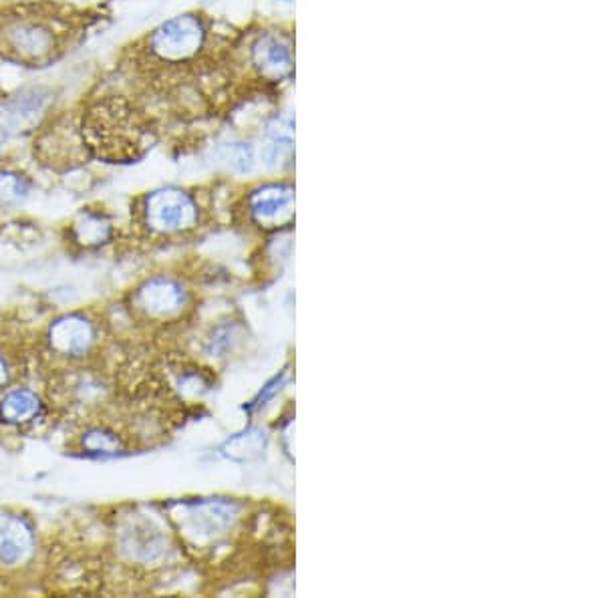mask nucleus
<instances>
[{
  "label": "nucleus",
  "instance_id": "4468645a",
  "mask_svg": "<svg viewBox=\"0 0 604 598\" xmlns=\"http://www.w3.org/2000/svg\"><path fill=\"white\" fill-rule=\"evenodd\" d=\"M220 160L224 161L232 172L248 173L254 165V151L251 143L229 141L220 148Z\"/></svg>",
  "mask_w": 604,
  "mask_h": 598
},
{
  "label": "nucleus",
  "instance_id": "0eeeda50",
  "mask_svg": "<svg viewBox=\"0 0 604 598\" xmlns=\"http://www.w3.org/2000/svg\"><path fill=\"white\" fill-rule=\"evenodd\" d=\"M97 341V329L83 314H67L61 317L49 329V345L65 357H81L89 353V349Z\"/></svg>",
  "mask_w": 604,
  "mask_h": 598
},
{
  "label": "nucleus",
  "instance_id": "f03ea898",
  "mask_svg": "<svg viewBox=\"0 0 604 598\" xmlns=\"http://www.w3.org/2000/svg\"><path fill=\"white\" fill-rule=\"evenodd\" d=\"M210 29L202 14L183 12L156 26L148 35L149 58L163 67H182L204 53Z\"/></svg>",
  "mask_w": 604,
  "mask_h": 598
},
{
  "label": "nucleus",
  "instance_id": "9d476101",
  "mask_svg": "<svg viewBox=\"0 0 604 598\" xmlns=\"http://www.w3.org/2000/svg\"><path fill=\"white\" fill-rule=\"evenodd\" d=\"M236 510L226 502H200L188 508V524L194 534L212 536L229 528L234 522Z\"/></svg>",
  "mask_w": 604,
  "mask_h": 598
},
{
  "label": "nucleus",
  "instance_id": "6e6552de",
  "mask_svg": "<svg viewBox=\"0 0 604 598\" xmlns=\"http://www.w3.org/2000/svg\"><path fill=\"white\" fill-rule=\"evenodd\" d=\"M137 307L149 317H170L183 309L186 292L171 278H151L137 290Z\"/></svg>",
  "mask_w": 604,
  "mask_h": 598
},
{
  "label": "nucleus",
  "instance_id": "9b49d317",
  "mask_svg": "<svg viewBox=\"0 0 604 598\" xmlns=\"http://www.w3.org/2000/svg\"><path fill=\"white\" fill-rule=\"evenodd\" d=\"M41 414V399L27 387H17L0 399V417L11 426L31 424Z\"/></svg>",
  "mask_w": 604,
  "mask_h": 598
},
{
  "label": "nucleus",
  "instance_id": "1a4fd4ad",
  "mask_svg": "<svg viewBox=\"0 0 604 598\" xmlns=\"http://www.w3.org/2000/svg\"><path fill=\"white\" fill-rule=\"evenodd\" d=\"M34 534L29 522L19 516L0 522V563L21 564L33 554Z\"/></svg>",
  "mask_w": 604,
  "mask_h": 598
},
{
  "label": "nucleus",
  "instance_id": "20e7f679",
  "mask_svg": "<svg viewBox=\"0 0 604 598\" xmlns=\"http://www.w3.org/2000/svg\"><path fill=\"white\" fill-rule=\"evenodd\" d=\"M141 218L156 234H182L198 226L200 206L182 188H160L141 200Z\"/></svg>",
  "mask_w": 604,
  "mask_h": 598
},
{
  "label": "nucleus",
  "instance_id": "ddd939ff",
  "mask_svg": "<svg viewBox=\"0 0 604 598\" xmlns=\"http://www.w3.org/2000/svg\"><path fill=\"white\" fill-rule=\"evenodd\" d=\"M33 182L27 173L11 168H0V210L23 206L31 196Z\"/></svg>",
  "mask_w": 604,
  "mask_h": 598
},
{
  "label": "nucleus",
  "instance_id": "f8f14e48",
  "mask_svg": "<svg viewBox=\"0 0 604 598\" xmlns=\"http://www.w3.org/2000/svg\"><path fill=\"white\" fill-rule=\"evenodd\" d=\"M73 238L85 248L102 246L112 236V222L103 212L83 210L77 220L73 222Z\"/></svg>",
  "mask_w": 604,
  "mask_h": 598
},
{
  "label": "nucleus",
  "instance_id": "2eb2a0df",
  "mask_svg": "<svg viewBox=\"0 0 604 598\" xmlns=\"http://www.w3.org/2000/svg\"><path fill=\"white\" fill-rule=\"evenodd\" d=\"M81 444H83V449L93 456H115L121 449V441L117 438V434L109 431V429H103V427H97L89 434H85Z\"/></svg>",
  "mask_w": 604,
  "mask_h": 598
},
{
  "label": "nucleus",
  "instance_id": "39448f33",
  "mask_svg": "<svg viewBox=\"0 0 604 598\" xmlns=\"http://www.w3.org/2000/svg\"><path fill=\"white\" fill-rule=\"evenodd\" d=\"M248 63L256 75L271 83L288 79L295 71L293 41L285 33L264 31L252 39Z\"/></svg>",
  "mask_w": 604,
  "mask_h": 598
},
{
  "label": "nucleus",
  "instance_id": "f3484780",
  "mask_svg": "<svg viewBox=\"0 0 604 598\" xmlns=\"http://www.w3.org/2000/svg\"><path fill=\"white\" fill-rule=\"evenodd\" d=\"M9 363H7V359H4V355H0V387L7 383V380H9Z\"/></svg>",
  "mask_w": 604,
  "mask_h": 598
},
{
  "label": "nucleus",
  "instance_id": "dca6fc26",
  "mask_svg": "<svg viewBox=\"0 0 604 598\" xmlns=\"http://www.w3.org/2000/svg\"><path fill=\"white\" fill-rule=\"evenodd\" d=\"M264 444H266V438H264L263 431L251 429L246 434H240L239 438L230 439L224 449H226V456L234 458V460H248L264 448Z\"/></svg>",
  "mask_w": 604,
  "mask_h": 598
},
{
  "label": "nucleus",
  "instance_id": "a211bd4d",
  "mask_svg": "<svg viewBox=\"0 0 604 598\" xmlns=\"http://www.w3.org/2000/svg\"><path fill=\"white\" fill-rule=\"evenodd\" d=\"M2 146H4V141H2V139H0V156H2Z\"/></svg>",
  "mask_w": 604,
  "mask_h": 598
},
{
  "label": "nucleus",
  "instance_id": "7ed1b4c3",
  "mask_svg": "<svg viewBox=\"0 0 604 598\" xmlns=\"http://www.w3.org/2000/svg\"><path fill=\"white\" fill-rule=\"evenodd\" d=\"M55 105V93L46 85H24L0 97V139L31 136L45 124Z\"/></svg>",
  "mask_w": 604,
  "mask_h": 598
},
{
  "label": "nucleus",
  "instance_id": "f257e3e1",
  "mask_svg": "<svg viewBox=\"0 0 604 598\" xmlns=\"http://www.w3.org/2000/svg\"><path fill=\"white\" fill-rule=\"evenodd\" d=\"M73 29L61 12L21 7L0 14V58L19 67H49L67 53Z\"/></svg>",
  "mask_w": 604,
  "mask_h": 598
},
{
  "label": "nucleus",
  "instance_id": "423d86ee",
  "mask_svg": "<svg viewBox=\"0 0 604 598\" xmlns=\"http://www.w3.org/2000/svg\"><path fill=\"white\" fill-rule=\"evenodd\" d=\"M252 218L261 226H278L293 218L295 188L290 184H264L252 190L246 200Z\"/></svg>",
  "mask_w": 604,
  "mask_h": 598
}]
</instances>
